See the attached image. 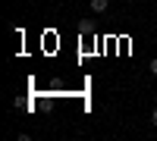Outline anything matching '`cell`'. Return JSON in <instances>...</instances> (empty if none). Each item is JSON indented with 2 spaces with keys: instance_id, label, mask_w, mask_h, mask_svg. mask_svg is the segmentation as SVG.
I'll return each instance as SVG.
<instances>
[{
  "instance_id": "obj_3",
  "label": "cell",
  "mask_w": 157,
  "mask_h": 141,
  "mask_svg": "<svg viewBox=\"0 0 157 141\" xmlns=\"http://www.w3.org/2000/svg\"><path fill=\"white\" fill-rule=\"evenodd\" d=\"M148 72H151V75H154V79H157V57H154V60L148 63Z\"/></svg>"
},
{
  "instance_id": "obj_1",
  "label": "cell",
  "mask_w": 157,
  "mask_h": 141,
  "mask_svg": "<svg viewBox=\"0 0 157 141\" xmlns=\"http://www.w3.org/2000/svg\"><path fill=\"white\" fill-rule=\"evenodd\" d=\"M88 6H91V13H98V16H101V13L110 9V0H88Z\"/></svg>"
},
{
  "instance_id": "obj_4",
  "label": "cell",
  "mask_w": 157,
  "mask_h": 141,
  "mask_svg": "<svg viewBox=\"0 0 157 141\" xmlns=\"http://www.w3.org/2000/svg\"><path fill=\"white\" fill-rule=\"evenodd\" d=\"M151 125H154V129H157V107L151 110Z\"/></svg>"
},
{
  "instance_id": "obj_2",
  "label": "cell",
  "mask_w": 157,
  "mask_h": 141,
  "mask_svg": "<svg viewBox=\"0 0 157 141\" xmlns=\"http://www.w3.org/2000/svg\"><path fill=\"white\" fill-rule=\"evenodd\" d=\"M78 32H82V35H91V32H94V22L82 19V22H78Z\"/></svg>"
}]
</instances>
